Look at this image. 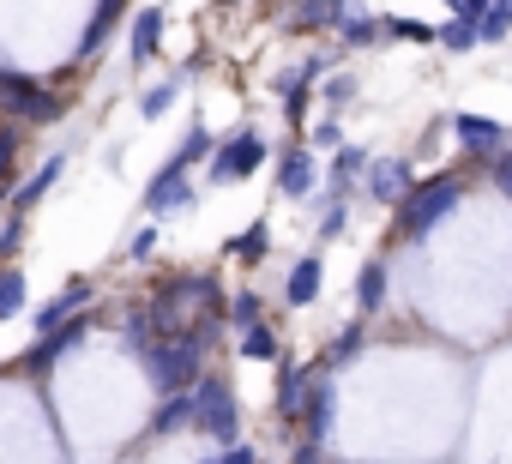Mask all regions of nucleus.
I'll return each instance as SVG.
<instances>
[{
    "mask_svg": "<svg viewBox=\"0 0 512 464\" xmlns=\"http://www.w3.org/2000/svg\"><path fill=\"white\" fill-rule=\"evenodd\" d=\"M458 199H464V175H452V169H440V175H428V181H416L398 205H392V236L404 242V248H416V242H428L434 229L458 211Z\"/></svg>",
    "mask_w": 512,
    "mask_h": 464,
    "instance_id": "1",
    "label": "nucleus"
},
{
    "mask_svg": "<svg viewBox=\"0 0 512 464\" xmlns=\"http://www.w3.org/2000/svg\"><path fill=\"white\" fill-rule=\"evenodd\" d=\"M187 428H199L217 446H235L241 440V404H235V380L223 368H205L187 386Z\"/></svg>",
    "mask_w": 512,
    "mask_h": 464,
    "instance_id": "2",
    "label": "nucleus"
},
{
    "mask_svg": "<svg viewBox=\"0 0 512 464\" xmlns=\"http://www.w3.org/2000/svg\"><path fill=\"white\" fill-rule=\"evenodd\" d=\"M266 157H272V145H266L260 133H253V127H235L229 139L211 145V157H205V181H211V187H229V181L253 175Z\"/></svg>",
    "mask_w": 512,
    "mask_h": 464,
    "instance_id": "3",
    "label": "nucleus"
},
{
    "mask_svg": "<svg viewBox=\"0 0 512 464\" xmlns=\"http://www.w3.org/2000/svg\"><path fill=\"white\" fill-rule=\"evenodd\" d=\"M0 109H13V121H19V127H37V121H55L67 103H61V97H55L43 79L0 67Z\"/></svg>",
    "mask_w": 512,
    "mask_h": 464,
    "instance_id": "4",
    "label": "nucleus"
},
{
    "mask_svg": "<svg viewBox=\"0 0 512 464\" xmlns=\"http://www.w3.org/2000/svg\"><path fill=\"white\" fill-rule=\"evenodd\" d=\"M326 368L320 362H278V392H272V416L296 434V416H302V404H308V392H314V380H320Z\"/></svg>",
    "mask_w": 512,
    "mask_h": 464,
    "instance_id": "5",
    "label": "nucleus"
},
{
    "mask_svg": "<svg viewBox=\"0 0 512 464\" xmlns=\"http://www.w3.org/2000/svg\"><path fill=\"white\" fill-rule=\"evenodd\" d=\"M199 199V181H193V169H157L151 175V187H145V211L151 217H175V211H187Z\"/></svg>",
    "mask_w": 512,
    "mask_h": 464,
    "instance_id": "6",
    "label": "nucleus"
},
{
    "mask_svg": "<svg viewBox=\"0 0 512 464\" xmlns=\"http://www.w3.org/2000/svg\"><path fill=\"white\" fill-rule=\"evenodd\" d=\"M85 338H91V314H73L67 326H55V332H37V344L25 350V368H31V374H43V368H55L67 350H79Z\"/></svg>",
    "mask_w": 512,
    "mask_h": 464,
    "instance_id": "7",
    "label": "nucleus"
},
{
    "mask_svg": "<svg viewBox=\"0 0 512 464\" xmlns=\"http://www.w3.org/2000/svg\"><path fill=\"white\" fill-rule=\"evenodd\" d=\"M278 193H284V199L320 193V157H314L308 145H284V151H278Z\"/></svg>",
    "mask_w": 512,
    "mask_h": 464,
    "instance_id": "8",
    "label": "nucleus"
},
{
    "mask_svg": "<svg viewBox=\"0 0 512 464\" xmlns=\"http://www.w3.org/2000/svg\"><path fill=\"white\" fill-rule=\"evenodd\" d=\"M362 187H368V199H374V205H398V199L416 187V175H410V163H404V157H368Z\"/></svg>",
    "mask_w": 512,
    "mask_h": 464,
    "instance_id": "9",
    "label": "nucleus"
},
{
    "mask_svg": "<svg viewBox=\"0 0 512 464\" xmlns=\"http://www.w3.org/2000/svg\"><path fill=\"white\" fill-rule=\"evenodd\" d=\"M452 133H458V145L470 151V157H494V151H506V139H512V127L506 121H494V115H452Z\"/></svg>",
    "mask_w": 512,
    "mask_h": 464,
    "instance_id": "10",
    "label": "nucleus"
},
{
    "mask_svg": "<svg viewBox=\"0 0 512 464\" xmlns=\"http://www.w3.org/2000/svg\"><path fill=\"white\" fill-rule=\"evenodd\" d=\"M332 422H338V386L320 374L314 380V392H308V404H302V416H296V428H302V440H332Z\"/></svg>",
    "mask_w": 512,
    "mask_h": 464,
    "instance_id": "11",
    "label": "nucleus"
},
{
    "mask_svg": "<svg viewBox=\"0 0 512 464\" xmlns=\"http://www.w3.org/2000/svg\"><path fill=\"white\" fill-rule=\"evenodd\" d=\"M91 296H97V284H91V278H73L61 296H49V302L31 314V326H37V332H55V326H67L73 314H85V308H91Z\"/></svg>",
    "mask_w": 512,
    "mask_h": 464,
    "instance_id": "12",
    "label": "nucleus"
},
{
    "mask_svg": "<svg viewBox=\"0 0 512 464\" xmlns=\"http://www.w3.org/2000/svg\"><path fill=\"white\" fill-rule=\"evenodd\" d=\"M320 284H326V260H320V254H302V260H290V272H284V302H290V308H314V302H320Z\"/></svg>",
    "mask_w": 512,
    "mask_h": 464,
    "instance_id": "13",
    "label": "nucleus"
},
{
    "mask_svg": "<svg viewBox=\"0 0 512 464\" xmlns=\"http://www.w3.org/2000/svg\"><path fill=\"white\" fill-rule=\"evenodd\" d=\"M368 157H374L368 145H338V151H332V169H326V187H320V193H326V199H344L350 187H362V169H368Z\"/></svg>",
    "mask_w": 512,
    "mask_h": 464,
    "instance_id": "14",
    "label": "nucleus"
},
{
    "mask_svg": "<svg viewBox=\"0 0 512 464\" xmlns=\"http://www.w3.org/2000/svg\"><path fill=\"white\" fill-rule=\"evenodd\" d=\"M157 49H163V7H139L127 31V67H145Z\"/></svg>",
    "mask_w": 512,
    "mask_h": 464,
    "instance_id": "15",
    "label": "nucleus"
},
{
    "mask_svg": "<svg viewBox=\"0 0 512 464\" xmlns=\"http://www.w3.org/2000/svg\"><path fill=\"white\" fill-rule=\"evenodd\" d=\"M356 13V0H296L290 31H338Z\"/></svg>",
    "mask_w": 512,
    "mask_h": 464,
    "instance_id": "16",
    "label": "nucleus"
},
{
    "mask_svg": "<svg viewBox=\"0 0 512 464\" xmlns=\"http://www.w3.org/2000/svg\"><path fill=\"white\" fill-rule=\"evenodd\" d=\"M61 169H67V151H55V157H49V163H43V169H37L31 181H25V187L13 193V217H31V211H37V205H43V199L55 193V181H61Z\"/></svg>",
    "mask_w": 512,
    "mask_h": 464,
    "instance_id": "17",
    "label": "nucleus"
},
{
    "mask_svg": "<svg viewBox=\"0 0 512 464\" xmlns=\"http://www.w3.org/2000/svg\"><path fill=\"white\" fill-rule=\"evenodd\" d=\"M121 13H127V0H97V13H91V25H85V37H79V61H97V55H103V43L115 37Z\"/></svg>",
    "mask_w": 512,
    "mask_h": 464,
    "instance_id": "18",
    "label": "nucleus"
},
{
    "mask_svg": "<svg viewBox=\"0 0 512 464\" xmlns=\"http://www.w3.org/2000/svg\"><path fill=\"white\" fill-rule=\"evenodd\" d=\"M272 254V223L266 217H253L241 236H229V260H241V266H260Z\"/></svg>",
    "mask_w": 512,
    "mask_h": 464,
    "instance_id": "19",
    "label": "nucleus"
},
{
    "mask_svg": "<svg viewBox=\"0 0 512 464\" xmlns=\"http://www.w3.org/2000/svg\"><path fill=\"white\" fill-rule=\"evenodd\" d=\"M235 350H241L247 362H284V344H278V332H272L266 320L241 326V332H235Z\"/></svg>",
    "mask_w": 512,
    "mask_h": 464,
    "instance_id": "20",
    "label": "nucleus"
},
{
    "mask_svg": "<svg viewBox=\"0 0 512 464\" xmlns=\"http://www.w3.org/2000/svg\"><path fill=\"white\" fill-rule=\"evenodd\" d=\"M362 344H368V320H350V326H338V338L320 350V368H326V374H332V368H344V362H350Z\"/></svg>",
    "mask_w": 512,
    "mask_h": 464,
    "instance_id": "21",
    "label": "nucleus"
},
{
    "mask_svg": "<svg viewBox=\"0 0 512 464\" xmlns=\"http://www.w3.org/2000/svg\"><path fill=\"white\" fill-rule=\"evenodd\" d=\"M211 145H217V133H211L205 121H193V127H187V139L169 151V169H193V163H205V157H211Z\"/></svg>",
    "mask_w": 512,
    "mask_h": 464,
    "instance_id": "22",
    "label": "nucleus"
},
{
    "mask_svg": "<svg viewBox=\"0 0 512 464\" xmlns=\"http://www.w3.org/2000/svg\"><path fill=\"white\" fill-rule=\"evenodd\" d=\"M386 260H368L362 266V278H356V302H362V314H380L386 308Z\"/></svg>",
    "mask_w": 512,
    "mask_h": 464,
    "instance_id": "23",
    "label": "nucleus"
},
{
    "mask_svg": "<svg viewBox=\"0 0 512 464\" xmlns=\"http://www.w3.org/2000/svg\"><path fill=\"white\" fill-rule=\"evenodd\" d=\"M31 308V290H25V272L19 266H0V320H19Z\"/></svg>",
    "mask_w": 512,
    "mask_h": 464,
    "instance_id": "24",
    "label": "nucleus"
},
{
    "mask_svg": "<svg viewBox=\"0 0 512 464\" xmlns=\"http://www.w3.org/2000/svg\"><path fill=\"white\" fill-rule=\"evenodd\" d=\"M187 428V392H175V398H163L157 410H151V440H169V434H181Z\"/></svg>",
    "mask_w": 512,
    "mask_h": 464,
    "instance_id": "25",
    "label": "nucleus"
},
{
    "mask_svg": "<svg viewBox=\"0 0 512 464\" xmlns=\"http://www.w3.org/2000/svg\"><path fill=\"white\" fill-rule=\"evenodd\" d=\"M338 37H344V49H374V43H380V19L356 7V13L338 25Z\"/></svg>",
    "mask_w": 512,
    "mask_h": 464,
    "instance_id": "26",
    "label": "nucleus"
},
{
    "mask_svg": "<svg viewBox=\"0 0 512 464\" xmlns=\"http://www.w3.org/2000/svg\"><path fill=\"white\" fill-rule=\"evenodd\" d=\"M380 43H434V25H422V19H380Z\"/></svg>",
    "mask_w": 512,
    "mask_h": 464,
    "instance_id": "27",
    "label": "nucleus"
},
{
    "mask_svg": "<svg viewBox=\"0 0 512 464\" xmlns=\"http://www.w3.org/2000/svg\"><path fill=\"white\" fill-rule=\"evenodd\" d=\"M223 314H229V326L241 332V326H253V320H266V302H260V290H235Z\"/></svg>",
    "mask_w": 512,
    "mask_h": 464,
    "instance_id": "28",
    "label": "nucleus"
},
{
    "mask_svg": "<svg viewBox=\"0 0 512 464\" xmlns=\"http://www.w3.org/2000/svg\"><path fill=\"white\" fill-rule=\"evenodd\" d=\"M434 43H440L446 55H470V49H476V25H470V19H452V25L434 31Z\"/></svg>",
    "mask_w": 512,
    "mask_h": 464,
    "instance_id": "29",
    "label": "nucleus"
},
{
    "mask_svg": "<svg viewBox=\"0 0 512 464\" xmlns=\"http://www.w3.org/2000/svg\"><path fill=\"white\" fill-rule=\"evenodd\" d=\"M175 97H181V85H175V79H163V85L139 91V115H145V121H157V115H169V109H175Z\"/></svg>",
    "mask_w": 512,
    "mask_h": 464,
    "instance_id": "30",
    "label": "nucleus"
},
{
    "mask_svg": "<svg viewBox=\"0 0 512 464\" xmlns=\"http://www.w3.org/2000/svg\"><path fill=\"white\" fill-rule=\"evenodd\" d=\"M320 103H326V109H350V103H356V79H350V73H326V79H320Z\"/></svg>",
    "mask_w": 512,
    "mask_h": 464,
    "instance_id": "31",
    "label": "nucleus"
},
{
    "mask_svg": "<svg viewBox=\"0 0 512 464\" xmlns=\"http://www.w3.org/2000/svg\"><path fill=\"white\" fill-rule=\"evenodd\" d=\"M512 37V7H488L476 19V43H506Z\"/></svg>",
    "mask_w": 512,
    "mask_h": 464,
    "instance_id": "32",
    "label": "nucleus"
},
{
    "mask_svg": "<svg viewBox=\"0 0 512 464\" xmlns=\"http://www.w3.org/2000/svg\"><path fill=\"white\" fill-rule=\"evenodd\" d=\"M19 248H25V217H7L0 223V266H13Z\"/></svg>",
    "mask_w": 512,
    "mask_h": 464,
    "instance_id": "33",
    "label": "nucleus"
},
{
    "mask_svg": "<svg viewBox=\"0 0 512 464\" xmlns=\"http://www.w3.org/2000/svg\"><path fill=\"white\" fill-rule=\"evenodd\" d=\"M308 109H314V85H296L290 97H284V121L302 133V121H308Z\"/></svg>",
    "mask_w": 512,
    "mask_h": 464,
    "instance_id": "34",
    "label": "nucleus"
},
{
    "mask_svg": "<svg viewBox=\"0 0 512 464\" xmlns=\"http://www.w3.org/2000/svg\"><path fill=\"white\" fill-rule=\"evenodd\" d=\"M157 242H163V236H157V217H151V223H139V229H133L127 260H151V254H157Z\"/></svg>",
    "mask_w": 512,
    "mask_h": 464,
    "instance_id": "35",
    "label": "nucleus"
},
{
    "mask_svg": "<svg viewBox=\"0 0 512 464\" xmlns=\"http://www.w3.org/2000/svg\"><path fill=\"white\" fill-rule=\"evenodd\" d=\"M338 145H344V127H338V121H320V127H314V145H308V151H338Z\"/></svg>",
    "mask_w": 512,
    "mask_h": 464,
    "instance_id": "36",
    "label": "nucleus"
},
{
    "mask_svg": "<svg viewBox=\"0 0 512 464\" xmlns=\"http://www.w3.org/2000/svg\"><path fill=\"white\" fill-rule=\"evenodd\" d=\"M488 175H494V187L512 199V145H506V151H494V169H488Z\"/></svg>",
    "mask_w": 512,
    "mask_h": 464,
    "instance_id": "37",
    "label": "nucleus"
},
{
    "mask_svg": "<svg viewBox=\"0 0 512 464\" xmlns=\"http://www.w3.org/2000/svg\"><path fill=\"white\" fill-rule=\"evenodd\" d=\"M446 7H452V19H470V25H476V19L494 7V0H446Z\"/></svg>",
    "mask_w": 512,
    "mask_h": 464,
    "instance_id": "38",
    "label": "nucleus"
},
{
    "mask_svg": "<svg viewBox=\"0 0 512 464\" xmlns=\"http://www.w3.org/2000/svg\"><path fill=\"white\" fill-rule=\"evenodd\" d=\"M290 464H320V440H296V452H290Z\"/></svg>",
    "mask_w": 512,
    "mask_h": 464,
    "instance_id": "39",
    "label": "nucleus"
},
{
    "mask_svg": "<svg viewBox=\"0 0 512 464\" xmlns=\"http://www.w3.org/2000/svg\"><path fill=\"white\" fill-rule=\"evenodd\" d=\"M494 7H512V0H494Z\"/></svg>",
    "mask_w": 512,
    "mask_h": 464,
    "instance_id": "40",
    "label": "nucleus"
},
{
    "mask_svg": "<svg viewBox=\"0 0 512 464\" xmlns=\"http://www.w3.org/2000/svg\"><path fill=\"white\" fill-rule=\"evenodd\" d=\"M205 464H223V458H205Z\"/></svg>",
    "mask_w": 512,
    "mask_h": 464,
    "instance_id": "41",
    "label": "nucleus"
}]
</instances>
